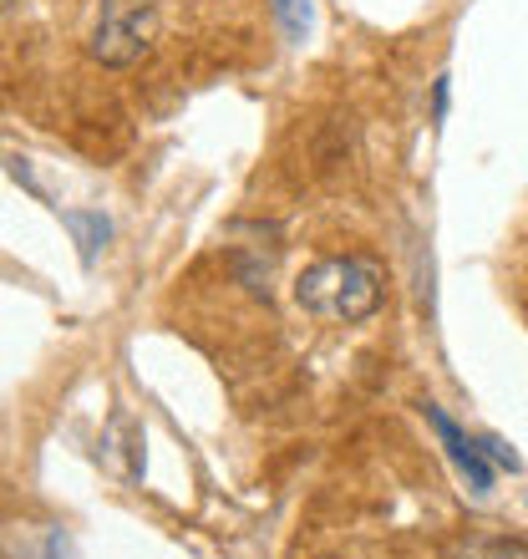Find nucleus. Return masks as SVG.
Masks as SVG:
<instances>
[{"instance_id": "obj_1", "label": "nucleus", "mask_w": 528, "mask_h": 559, "mask_svg": "<svg viewBox=\"0 0 528 559\" xmlns=\"http://www.w3.org/2000/svg\"><path fill=\"white\" fill-rule=\"evenodd\" d=\"M295 300L300 310L321 316V321L361 325L382 306V265L367 254H340V260H321L295 280Z\"/></svg>"}, {"instance_id": "obj_2", "label": "nucleus", "mask_w": 528, "mask_h": 559, "mask_svg": "<svg viewBox=\"0 0 528 559\" xmlns=\"http://www.w3.org/2000/svg\"><path fill=\"white\" fill-rule=\"evenodd\" d=\"M158 41V0H97L92 57L103 67H132Z\"/></svg>"}, {"instance_id": "obj_3", "label": "nucleus", "mask_w": 528, "mask_h": 559, "mask_svg": "<svg viewBox=\"0 0 528 559\" xmlns=\"http://www.w3.org/2000/svg\"><path fill=\"white\" fill-rule=\"evenodd\" d=\"M427 423L437 427V438H442V448H447V457H453V468L468 478V488L472 493H488L493 488V468H488V453H483V442L478 438H468L463 427L453 423V417L442 413V407H427Z\"/></svg>"}, {"instance_id": "obj_4", "label": "nucleus", "mask_w": 528, "mask_h": 559, "mask_svg": "<svg viewBox=\"0 0 528 559\" xmlns=\"http://www.w3.org/2000/svg\"><path fill=\"white\" fill-rule=\"evenodd\" d=\"M453 559H528V539H508V534H472L468 545H457Z\"/></svg>"}, {"instance_id": "obj_5", "label": "nucleus", "mask_w": 528, "mask_h": 559, "mask_svg": "<svg viewBox=\"0 0 528 559\" xmlns=\"http://www.w3.org/2000/svg\"><path fill=\"white\" fill-rule=\"evenodd\" d=\"M61 219H67V229H72L76 245H82V260L92 265V260H97V250L107 245V235H112V224H107L103 214H76V209H72V214H61Z\"/></svg>"}, {"instance_id": "obj_6", "label": "nucleus", "mask_w": 528, "mask_h": 559, "mask_svg": "<svg viewBox=\"0 0 528 559\" xmlns=\"http://www.w3.org/2000/svg\"><path fill=\"white\" fill-rule=\"evenodd\" d=\"M275 21L290 41H305L310 31V0H275Z\"/></svg>"}, {"instance_id": "obj_7", "label": "nucleus", "mask_w": 528, "mask_h": 559, "mask_svg": "<svg viewBox=\"0 0 528 559\" xmlns=\"http://www.w3.org/2000/svg\"><path fill=\"white\" fill-rule=\"evenodd\" d=\"M483 442V453H488V463H499V468H508V473H518V457L508 453V448H503L499 438H478Z\"/></svg>"}, {"instance_id": "obj_8", "label": "nucleus", "mask_w": 528, "mask_h": 559, "mask_svg": "<svg viewBox=\"0 0 528 559\" xmlns=\"http://www.w3.org/2000/svg\"><path fill=\"white\" fill-rule=\"evenodd\" d=\"M447 112V76L437 82V92H432V118H442Z\"/></svg>"}, {"instance_id": "obj_9", "label": "nucleus", "mask_w": 528, "mask_h": 559, "mask_svg": "<svg viewBox=\"0 0 528 559\" xmlns=\"http://www.w3.org/2000/svg\"><path fill=\"white\" fill-rule=\"evenodd\" d=\"M11 5H15V0H0V15H5V11H11Z\"/></svg>"}]
</instances>
